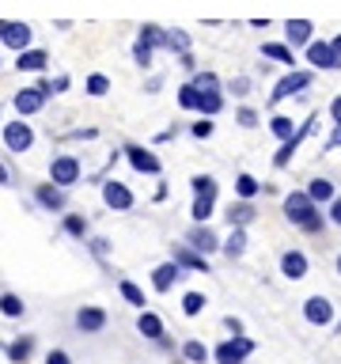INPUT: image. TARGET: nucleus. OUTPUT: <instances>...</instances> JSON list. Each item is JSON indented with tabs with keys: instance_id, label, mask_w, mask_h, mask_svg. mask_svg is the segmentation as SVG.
<instances>
[{
	"instance_id": "2",
	"label": "nucleus",
	"mask_w": 341,
	"mask_h": 364,
	"mask_svg": "<svg viewBox=\"0 0 341 364\" xmlns=\"http://www.w3.org/2000/svg\"><path fill=\"white\" fill-rule=\"evenodd\" d=\"M250 353H254V341H250L247 334H235V338H227L212 349V360L216 364H243Z\"/></svg>"
},
{
	"instance_id": "31",
	"label": "nucleus",
	"mask_w": 341,
	"mask_h": 364,
	"mask_svg": "<svg viewBox=\"0 0 341 364\" xmlns=\"http://www.w3.org/2000/svg\"><path fill=\"white\" fill-rule=\"evenodd\" d=\"M269 133L284 144L288 136H296V122H292V118H281V114H277V118H269Z\"/></svg>"
},
{
	"instance_id": "19",
	"label": "nucleus",
	"mask_w": 341,
	"mask_h": 364,
	"mask_svg": "<svg viewBox=\"0 0 341 364\" xmlns=\"http://www.w3.org/2000/svg\"><path fill=\"white\" fill-rule=\"evenodd\" d=\"M136 330H141L144 338H152V341H163V318H159L156 311H148V307L136 315Z\"/></svg>"
},
{
	"instance_id": "40",
	"label": "nucleus",
	"mask_w": 341,
	"mask_h": 364,
	"mask_svg": "<svg viewBox=\"0 0 341 364\" xmlns=\"http://www.w3.org/2000/svg\"><path fill=\"white\" fill-rule=\"evenodd\" d=\"M190 133L197 136V141H209V136H212V118H201V122H193V125H190Z\"/></svg>"
},
{
	"instance_id": "37",
	"label": "nucleus",
	"mask_w": 341,
	"mask_h": 364,
	"mask_svg": "<svg viewBox=\"0 0 341 364\" xmlns=\"http://www.w3.org/2000/svg\"><path fill=\"white\" fill-rule=\"evenodd\" d=\"M167 38H170V34H163L159 27H152V23H148V27H141V42H144V46H159V42H167Z\"/></svg>"
},
{
	"instance_id": "15",
	"label": "nucleus",
	"mask_w": 341,
	"mask_h": 364,
	"mask_svg": "<svg viewBox=\"0 0 341 364\" xmlns=\"http://www.w3.org/2000/svg\"><path fill=\"white\" fill-rule=\"evenodd\" d=\"M34 198H38V205H42V209H50V213H61V209H65V193H61V186H57V182H45V186H38V190H34Z\"/></svg>"
},
{
	"instance_id": "38",
	"label": "nucleus",
	"mask_w": 341,
	"mask_h": 364,
	"mask_svg": "<svg viewBox=\"0 0 341 364\" xmlns=\"http://www.w3.org/2000/svg\"><path fill=\"white\" fill-rule=\"evenodd\" d=\"M65 232L76 235V239H84L87 235V220H84V216H65Z\"/></svg>"
},
{
	"instance_id": "18",
	"label": "nucleus",
	"mask_w": 341,
	"mask_h": 364,
	"mask_svg": "<svg viewBox=\"0 0 341 364\" xmlns=\"http://www.w3.org/2000/svg\"><path fill=\"white\" fill-rule=\"evenodd\" d=\"M284 34H288L292 46H311L315 23H311V19H288V23H284Z\"/></svg>"
},
{
	"instance_id": "4",
	"label": "nucleus",
	"mask_w": 341,
	"mask_h": 364,
	"mask_svg": "<svg viewBox=\"0 0 341 364\" xmlns=\"http://www.w3.org/2000/svg\"><path fill=\"white\" fill-rule=\"evenodd\" d=\"M307 87H311V73H288V76H281L277 87L269 91V102H284V99L300 95V91H307Z\"/></svg>"
},
{
	"instance_id": "45",
	"label": "nucleus",
	"mask_w": 341,
	"mask_h": 364,
	"mask_svg": "<svg viewBox=\"0 0 341 364\" xmlns=\"http://www.w3.org/2000/svg\"><path fill=\"white\" fill-rule=\"evenodd\" d=\"M334 148H341V125H334V133L326 136V152H334Z\"/></svg>"
},
{
	"instance_id": "25",
	"label": "nucleus",
	"mask_w": 341,
	"mask_h": 364,
	"mask_svg": "<svg viewBox=\"0 0 341 364\" xmlns=\"http://www.w3.org/2000/svg\"><path fill=\"white\" fill-rule=\"evenodd\" d=\"M261 57H269V61H281V65H296V57H292V50L288 46H281V42H266L261 46Z\"/></svg>"
},
{
	"instance_id": "46",
	"label": "nucleus",
	"mask_w": 341,
	"mask_h": 364,
	"mask_svg": "<svg viewBox=\"0 0 341 364\" xmlns=\"http://www.w3.org/2000/svg\"><path fill=\"white\" fill-rule=\"evenodd\" d=\"M193 84H197V87H216V76H212V73H201Z\"/></svg>"
},
{
	"instance_id": "8",
	"label": "nucleus",
	"mask_w": 341,
	"mask_h": 364,
	"mask_svg": "<svg viewBox=\"0 0 341 364\" xmlns=\"http://www.w3.org/2000/svg\"><path fill=\"white\" fill-rule=\"evenodd\" d=\"M315 122H318V118L311 114V118H307V122L300 125V129H296V136H288V141L281 144V152H277V159H273V164H277V167H288V164H292V156H296V148H300V144L307 141V136H311Z\"/></svg>"
},
{
	"instance_id": "17",
	"label": "nucleus",
	"mask_w": 341,
	"mask_h": 364,
	"mask_svg": "<svg viewBox=\"0 0 341 364\" xmlns=\"http://www.w3.org/2000/svg\"><path fill=\"white\" fill-rule=\"evenodd\" d=\"M186 243L193 247V250H201V255H209V250H220V239H216L205 224H197V228H190V235H186Z\"/></svg>"
},
{
	"instance_id": "44",
	"label": "nucleus",
	"mask_w": 341,
	"mask_h": 364,
	"mask_svg": "<svg viewBox=\"0 0 341 364\" xmlns=\"http://www.w3.org/2000/svg\"><path fill=\"white\" fill-rule=\"evenodd\" d=\"M326 220L341 228V198H334V201H330V216H326Z\"/></svg>"
},
{
	"instance_id": "23",
	"label": "nucleus",
	"mask_w": 341,
	"mask_h": 364,
	"mask_svg": "<svg viewBox=\"0 0 341 364\" xmlns=\"http://www.w3.org/2000/svg\"><path fill=\"white\" fill-rule=\"evenodd\" d=\"M4 353H8V360H11V364H27V360H31V353H34V338H31V334H23V338L11 341Z\"/></svg>"
},
{
	"instance_id": "22",
	"label": "nucleus",
	"mask_w": 341,
	"mask_h": 364,
	"mask_svg": "<svg viewBox=\"0 0 341 364\" xmlns=\"http://www.w3.org/2000/svg\"><path fill=\"white\" fill-rule=\"evenodd\" d=\"M45 65H50L45 50H23V53L16 57V68H19V73H42Z\"/></svg>"
},
{
	"instance_id": "9",
	"label": "nucleus",
	"mask_w": 341,
	"mask_h": 364,
	"mask_svg": "<svg viewBox=\"0 0 341 364\" xmlns=\"http://www.w3.org/2000/svg\"><path fill=\"white\" fill-rule=\"evenodd\" d=\"M307 61L315 68H341V53L334 42H311L307 46Z\"/></svg>"
},
{
	"instance_id": "24",
	"label": "nucleus",
	"mask_w": 341,
	"mask_h": 364,
	"mask_svg": "<svg viewBox=\"0 0 341 364\" xmlns=\"http://www.w3.org/2000/svg\"><path fill=\"white\" fill-rule=\"evenodd\" d=\"M235 193H239V201H254L258 193H261V182L254 175H239L235 178Z\"/></svg>"
},
{
	"instance_id": "34",
	"label": "nucleus",
	"mask_w": 341,
	"mask_h": 364,
	"mask_svg": "<svg viewBox=\"0 0 341 364\" xmlns=\"http://www.w3.org/2000/svg\"><path fill=\"white\" fill-rule=\"evenodd\" d=\"M118 292H121V300H125V304H133V307H141V311H144V292L136 289L133 281H121V284H118Z\"/></svg>"
},
{
	"instance_id": "6",
	"label": "nucleus",
	"mask_w": 341,
	"mask_h": 364,
	"mask_svg": "<svg viewBox=\"0 0 341 364\" xmlns=\"http://www.w3.org/2000/svg\"><path fill=\"white\" fill-rule=\"evenodd\" d=\"M4 144H8V152H31V144H34V129L27 122H8L4 125Z\"/></svg>"
},
{
	"instance_id": "32",
	"label": "nucleus",
	"mask_w": 341,
	"mask_h": 364,
	"mask_svg": "<svg viewBox=\"0 0 341 364\" xmlns=\"http://www.w3.org/2000/svg\"><path fill=\"white\" fill-rule=\"evenodd\" d=\"M243 250H247V232H243V228H235V232L227 235V243H224V255L227 258H239Z\"/></svg>"
},
{
	"instance_id": "51",
	"label": "nucleus",
	"mask_w": 341,
	"mask_h": 364,
	"mask_svg": "<svg viewBox=\"0 0 341 364\" xmlns=\"http://www.w3.org/2000/svg\"><path fill=\"white\" fill-rule=\"evenodd\" d=\"M0 182H8V171L4 167H0Z\"/></svg>"
},
{
	"instance_id": "54",
	"label": "nucleus",
	"mask_w": 341,
	"mask_h": 364,
	"mask_svg": "<svg viewBox=\"0 0 341 364\" xmlns=\"http://www.w3.org/2000/svg\"><path fill=\"white\" fill-rule=\"evenodd\" d=\"M337 273H341V255H337Z\"/></svg>"
},
{
	"instance_id": "41",
	"label": "nucleus",
	"mask_w": 341,
	"mask_h": 364,
	"mask_svg": "<svg viewBox=\"0 0 341 364\" xmlns=\"http://www.w3.org/2000/svg\"><path fill=\"white\" fill-rule=\"evenodd\" d=\"M45 364H72V357H68L65 349H50L45 353Z\"/></svg>"
},
{
	"instance_id": "26",
	"label": "nucleus",
	"mask_w": 341,
	"mask_h": 364,
	"mask_svg": "<svg viewBox=\"0 0 341 364\" xmlns=\"http://www.w3.org/2000/svg\"><path fill=\"white\" fill-rule=\"evenodd\" d=\"M224 107V99H220V91L216 87H201V102H197V110L205 114V118H212L216 110Z\"/></svg>"
},
{
	"instance_id": "35",
	"label": "nucleus",
	"mask_w": 341,
	"mask_h": 364,
	"mask_svg": "<svg viewBox=\"0 0 341 364\" xmlns=\"http://www.w3.org/2000/svg\"><path fill=\"white\" fill-rule=\"evenodd\" d=\"M205 304H209V300H205L201 292H186V296H182V311H186V315H201Z\"/></svg>"
},
{
	"instance_id": "33",
	"label": "nucleus",
	"mask_w": 341,
	"mask_h": 364,
	"mask_svg": "<svg viewBox=\"0 0 341 364\" xmlns=\"http://www.w3.org/2000/svg\"><path fill=\"white\" fill-rule=\"evenodd\" d=\"M197 102H201V87H197V84H182V87H178V107L197 110Z\"/></svg>"
},
{
	"instance_id": "10",
	"label": "nucleus",
	"mask_w": 341,
	"mask_h": 364,
	"mask_svg": "<svg viewBox=\"0 0 341 364\" xmlns=\"http://www.w3.org/2000/svg\"><path fill=\"white\" fill-rule=\"evenodd\" d=\"M125 156H129L133 171H141V175H159V167H163L156 159L152 148H141V144H129V148H125Z\"/></svg>"
},
{
	"instance_id": "50",
	"label": "nucleus",
	"mask_w": 341,
	"mask_h": 364,
	"mask_svg": "<svg viewBox=\"0 0 341 364\" xmlns=\"http://www.w3.org/2000/svg\"><path fill=\"white\" fill-rule=\"evenodd\" d=\"M65 87H68V76H57L53 84H50V91H65Z\"/></svg>"
},
{
	"instance_id": "53",
	"label": "nucleus",
	"mask_w": 341,
	"mask_h": 364,
	"mask_svg": "<svg viewBox=\"0 0 341 364\" xmlns=\"http://www.w3.org/2000/svg\"><path fill=\"white\" fill-rule=\"evenodd\" d=\"M4 31H8V23H4V19H0V34H4Z\"/></svg>"
},
{
	"instance_id": "52",
	"label": "nucleus",
	"mask_w": 341,
	"mask_h": 364,
	"mask_svg": "<svg viewBox=\"0 0 341 364\" xmlns=\"http://www.w3.org/2000/svg\"><path fill=\"white\" fill-rule=\"evenodd\" d=\"M334 46H337V53H341V34H337V38H334Z\"/></svg>"
},
{
	"instance_id": "13",
	"label": "nucleus",
	"mask_w": 341,
	"mask_h": 364,
	"mask_svg": "<svg viewBox=\"0 0 341 364\" xmlns=\"http://www.w3.org/2000/svg\"><path fill=\"white\" fill-rule=\"evenodd\" d=\"M178 277H182V266L170 258V262H163V266L152 269V289H156V292H170V284H175Z\"/></svg>"
},
{
	"instance_id": "11",
	"label": "nucleus",
	"mask_w": 341,
	"mask_h": 364,
	"mask_svg": "<svg viewBox=\"0 0 341 364\" xmlns=\"http://www.w3.org/2000/svg\"><path fill=\"white\" fill-rule=\"evenodd\" d=\"M307 269H311V262H307L303 250H284V255H281V273L288 281H303Z\"/></svg>"
},
{
	"instance_id": "21",
	"label": "nucleus",
	"mask_w": 341,
	"mask_h": 364,
	"mask_svg": "<svg viewBox=\"0 0 341 364\" xmlns=\"http://www.w3.org/2000/svg\"><path fill=\"white\" fill-rule=\"evenodd\" d=\"M0 38H4V46H11V50L23 53L31 46V27H27V23H8V31L0 34Z\"/></svg>"
},
{
	"instance_id": "3",
	"label": "nucleus",
	"mask_w": 341,
	"mask_h": 364,
	"mask_svg": "<svg viewBox=\"0 0 341 364\" xmlns=\"http://www.w3.org/2000/svg\"><path fill=\"white\" fill-rule=\"evenodd\" d=\"M102 201H107V209H114V213H129L133 209V190L118 178H107L102 182Z\"/></svg>"
},
{
	"instance_id": "43",
	"label": "nucleus",
	"mask_w": 341,
	"mask_h": 364,
	"mask_svg": "<svg viewBox=\"0 0 341 364\" xmlns=\"http://www.w3.org/2000/svg\"><path fill=\"white\" fill-rule=\"evenodd\" d=\"M133 53H136V61H141V65L148 68V61H152V46H144V42H136V50H133Z\"/></svg>"
},
{
	"instance_id": "12",
	"label": "nucleus",
	"mask_w": 341,
	"mask_h": 364,
	"mask_svg": "<svg viewBox=\"0 0 341 364\" xmlns=\"http://www.w3.org/2000/svg\"><path fill=\"white\" fill-rule=\"evenodd\" d=\"M107 326V311L95 304H87V307H80L76 311V330H84V334H99V330Z\"/></svg>"
},
{
	"instance_id": "27",
	"label": "nucleus",
	"mask_w": 341,
	"mask_h": 364,
	"mask_svg": "<svg viewBox=\"0 0 341 364\" xmlns=\"http://www.w3.org/2000/svg\"><path fill=\"white\" fill-rule=\"evenodd\" d=\"M190 186H193V198H216V193H220V186H216L212 175H193Z\"/></svg>"
},
{
	"instance_id": "1",
	"label": "nucleus",
	"mask_w": 341,
	"mask_h": 364,
	"mask_svg": "<svg viewBox=\"0 0 341 364\" xmlns=\"http://www.w3.org/2000/svg\"><path fill=\"white\" fill-rule=\"evenodd\" d=\"M284 216H288V224H296L300 232H323V213H318V205L307 198V190H296L284 198Z\"/></svg>"
},
{
	"instance_id": "16",
	"label": "nucleus",
	"mask_w": 341,
	"mask_h": 364,
	"mask_svg": "<svg viewBox=\"0 0 341 364\" xmlns=\"http://www.w3.org/2000/svg\"><path fill=\"white\" fill-rule=\"evenodd\" d=\"M307 198H311L315 205H330V201L337 198L334 178H311V182H307Z\"/></svg>"
},
{
	"instance_id": "20",
	"label": "nucleus",
	"mask_w": 341,
	"mask_h": 364,
	"mask_svg": "<svg viewBox=\"0 0 341 364\" xmlns=\"http://www.w3.org/2000/svg\"><path fill=\"white\" fill-rule=\"evenodd\" d=\"M175 262L182 269H197V273H209V258L201 255V250H193V247H178L175 250Z\"/></svg>"
},
{
	"instance_id": "30",
	"label": "nucleus",
	"mask_w": 341,
	"mask_h": 364,
	"mask_svg": "<svg viewBox=\"0 0 341 364\" xmlns=\"http://www.w3.org/2000/svg\"><path fill=\"white\" fill-rule=\"evenodd\" d=\"M227 220H232V228H247L250 220H254V209H250V201H239L227 209Z\"/></svg>"
},
{
	"instance_id": "5",
	"label": "nucleus",
	"mask_w": 341,
	"mask_h": 364,
	"mask_svg": "<svg viewBox=\"0 0 341 364\" xmlns=\"http://www.w3.org/2000/svg\"><path fill=\"white\" fill-rule=\"evenodd\" d=\"M50 182H57V186L80 182V159L76 156H53L50 159Z\"/></svg>"
},
{
	"instance_id": "47",
	"label": "nucleus",
	"mask_w": 341,
	"mask_h": 364,
	"mask_svg": "<svg viewBox=\"0 0 341 364\" xmlns=\"http://www.w3.org/2000/svg\"><path fill=\"white\" fill-rule=\"evenodd\" d=\"M330 118H334V125H341V95L330 102Z\"/></svg>"
},
{
	"instance_id": "48",
	"label": "nucleus",
	"mask_w": 341,
	"mask_h": 364,
	"mask_svg": "<svg viewBox=\"0 0 341 364\" xmlns=\"http://www.w3.org/2000/svg\"><path fill=\"white\" fill-rule=\"evenodd\" d=\"M224 326L232 330V334H243V323H239V318H224Z\"/></svg>"
},
{
	"instance_id": "28",
	"label": "nucleus",
	"mask_w": 341,
	"mask_h": 364,
	"mask_svg": "<svg viewBox=\"0 0 341 364\" xmlns=\"http://www.w3.org/2000/svg\"><path fill=\"white\" fill-rule=\"evenodd\" d=\"M182 357H186L190 364H205V360L212 357V353H209V346H205V341H197V338H190L186 346H182Z\"/></svg>"
},
{
	"instance_id": "14",
	"label": "nucleus",
	"mask_w": 341,
	"mask_h": 364,
	"mask_svg": "<svg viewBox=\"0 0 341 364\" xmlns=\"http://www.w3.org/2000/svg\"><path fill=\"white\" fill-rule=\"evenodd\" d=\"M16 110L19 114H34V110H42V102H45V91L42 87H23V91H16Z\"/></svg>"
},
{
	"instance_id": "39",
	"label": "nucleus",
	"mask_w": 341,
	"mask_h": 364,
	"mask_svg": "<svg viewBox=\"0 0 341 364\" xmlns=\"http://www.w3.org/2000/svg\"><path fill=\"white\" fill-rule=\"evenodd\" d=\"M107 91H110V80L102 76V73L87 76V95H107Z\"/></svg>"
},
{
	"instance_id": "42",
	"label": "nucleus",
	"mask_w": 341,
	"mask_h": 364,
	"mask_svg": "<svg viewBox=\"0 0 341 364\" xmlns=\"http://www.w3.org/2000/svg\"><path fill=\"white\" fill-rule=\"evenodd\" d=\"M239 125H247V129H254V125H258V114L250 110V107H243V110H239Z\"/></svg>"
},
{
	"instance_id": "36",
	"label": "nucleus",
	"mask_w": 341,
	"mask_h": 364,
	"mask_svg": "<svg viewBox=\"0 0 341 364\" xmlns=\"http://www.w3.org/2000/svg\"><path fill=\"white\" fill-rule=\"evenodd\" d=\"M212 205H216V198H193V220L205 224L212 216Z\"/></svg>"
},
{
	"instance_id": "49",
	"label": "nucleus",
	"mask_w": 341,
	"mask_h": 364,
	"mask_svg": "<svg viewBox=\"0 0 341 364\" xmlns=\"http://www.w3.org/2000/svg\"><path fill=\"white\" fill-rule=\"evenodd\" d=\"M91 250H95V255H107V239H91Z\"/></svg>"
},
{
	"instance_id": "7",
	"label": "nucleus",
	"mask_w": 341,
	"mask_h": 364,
	"mask_svg": "<svg viewBox=\"0 0 341 364\" xmlns=\"http://www.w3.org/2000/svg\"><path fill=\"white\" fill-rule=\"evenodd\" d=\"M303 318L311 326H330L334 323V304H330L326 296H307L303 300Z\"/></svg>"
},
{
	"instance_id": "29",
	"label": "nucleus",
	"mask_w": 341,
	"mask_h": 364,
	"mask_svg": "<svg viewBox=\"0 0 341 364\" xmlns=\"http://www.w3.org/2000/svg\"><path fill=\"white\" fill-rule=\"evenodd\" d=\"M23 311H27V304H23L16 292L0 296V315H4V318H23Z\"/></svg>"
}]
</instances>
